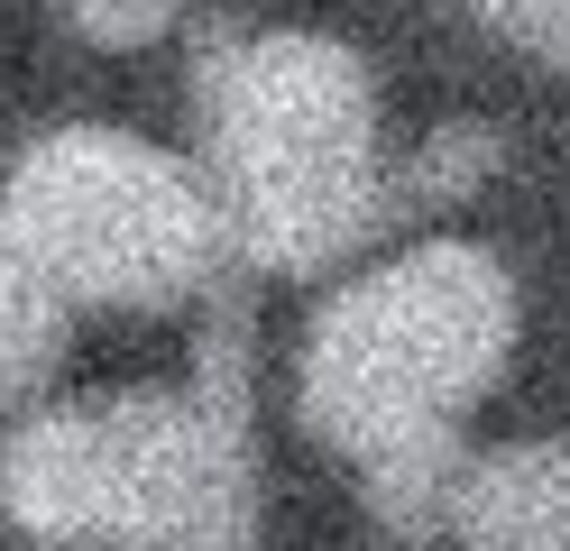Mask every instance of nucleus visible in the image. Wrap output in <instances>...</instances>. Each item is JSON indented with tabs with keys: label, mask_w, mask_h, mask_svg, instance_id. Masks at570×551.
Returning a JSON list of instances; mask_svg holds the SVG:
<instances>
[{
	"label": "nucleus",
	"mask_w": 570,
	"mask_h": 551,
	"mask_svg": "<svg viewBox=\"0 0 570 551\" xmlns=\"http://www.w3.org/2000/svg\"><path fill=\"white\" fill-rule=\"evenodd\" d=\"M194 395L47 404L0 441V505L47 551H138L194 478Z\"/></svg>",
	"instance_id": "nucleus-4"
},
{
	"label": "nucleus",
	"mask_w": 570,
	"mask_h": 551,
	"mask_svg": "<svg viewBox=\"0 0 570 551\" xmlns=\"http://www.w3.org/2000/svg\"><path fill=\"white\" fill-rule=\"evenodd\" d=\"M460 551H570V441H515L460 478Z\"/></svg>",
	"instance_id": "nucleus-5"
},
{
	"label": "nucleus",
	"mask_w": 570,
	"mask_h": 551,
	"mask_svg": "<svg viewBox=\"0 0 570 551\" xmlns=\"http://www.w3.org/2000/svg\"><path fill=\"white\" fill-rule=\"evenodd\" d=\"M203 184L230 267L323 276L396 220V166L377 147V83L341 37L212 28L194 47Z\"/></svg>",
	"instance_id": "nucleus-1"
},
{
	"label": "nucleus",
	"mask_w": 570,
	"mask_h": 551,
	"mask_svg": "<svg viewBox=\"0 0 570 551\" xmlns=\"http://www.w3.org/2000/svg\"><path fill=\"white\" fill-rule=\"evenodd\" d=\"M460 478H470L460 423L396 432V441H377V451H360V505H368L396 542H433V533H451Z\"/></svg>",
	"instance_id": "nucleus-6"
},
{
	"label": "nucleus",
	"mask_w": 570,
	"mask_h": 551,
	"mask_svg": "<svg viewBox=\"0 0 570 551\" xmlns=\"http://www.w3.org/2000/svg\"><path fill=\"white\" fill-rule=\"evenodd\" d=\"M65 294L38 257H28V239L0 220V414L10 404H28L47 377H56V358H65Z\"/></svg>",
	"instance_id": "nucleus-7"
},
{
	"label": "nucleus",
	"mask_w": 570,
	"mask_h": 551,
	"mask_svg": "<svg viewBox=\"0 0 570 551\" xmlns=\"http://www.w3.org/2000/svg\"><path fill=\"white\" fill-rule=\"evenodd\" d=\"M0 220L28 239V257L75 294L111 313H166L230 267L222 211L194 157L129 129H47L0 184Z\"/></svg>",
	"instance_id": "nucleus-3"
},
{
	"label": "nucleus",
	"mask_w": 570,
	"mask_h": 551,
	"mask_svg": "<svg viewBox=\"0 0 570 551\" xmlns=\"http://www.w3.org/2000/svg\"><path fill=\"white\" fill-rule=\"evenodd\" d=\"M470 10H479L497 37L533 47L543 65H570V0H470Z\"/></svg>",
	"instance_id": "nucleus-10"
},
{
	"label": "nucleus",
	"mask_w": 570,
	"mask_h": 551,
	"mask_svg": "<svg viewBox=\"0 0 570 551\" xmlns=\"http://www.w3.org/2000/svg\"><path fill=\"white\" fill-rule=\"evenodd\" d=\"M175 10L185 0H65L75 37H92V47H148V37L175 28Z\"/></svg>",
	"instance_id": "nucleus-9"
},
{
	"label": "nucleus",
	"mask_w": 570,
	"mask_h": 551,
	"mask_svg": "<svg viewBox=\"0 0 570 551\" xmlns=\"http://www.w3.org/2000/svg\"><path fill=\"white\" fill-rule=\"evenodd\" d=\"M507 350H515V276L470 239H423L350 276L313 313L295 358V414L360 460L396 432L460 423L507 377Z\"/></svg>",
	"instance_id": "nucleus-2"
},
{
	"label": "nucleus",
	"mask_w": 570,
	"mask_h": 551,
	"mask_svg": "<svg viewBox=\"0 0 570 551\" xmlns=\"http://www.w3.org/2000/svg\"><path fill=\"white\" fill-rule=\"evenodd\" d=\"M488 175H497V138H488L479 120H451V129L423 138V157H414V166H396V220H405V211H442V203H460V194H479Z\"/></svg>",
	"instance_id": "nucleus-8"
}]
</instances>
